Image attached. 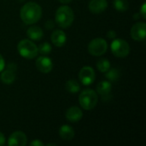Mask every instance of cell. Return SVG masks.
<instances>
[{"instance_id":"7402d4cb","label":"cell","mask_w":146,"mask_h":146,"mask_svg":"<svg viewBox=\"0 0 146 146\" xmlns=\"http://www.w3.org/2000/svg\"><path fill=\"white\" fill-rule=\"evenodd\" d=\"M51 50H52V47H51V45L48 42L42 43L38 47V51L40 54H42V55H47V54L50 53L51 52Z\"/></svg>"},{"instance_id":"603a6c76","label":"cell","mask_w":146,"mask_h":146,"mask_svg":"<svg viewBox=\"0 0 146 146\" xmlns=\"http://www.w3.org/2000/svg\"><path fill=\"white\" fill-rule=\"evenodd\" d=\"M30 145L32 146H44V143L43 142H41L40 140H38V139H35V140H33V141H32L31 143H30Z\"/></svg>"},{"instance_id":"83f0119b","label":"cell","mask_w":146,"mask_h":146,"mask_svg":"<svg viewBox=\"0 0 146 146\" xmlns=\"http://www.w3.org/2000/svg\"><path fill=\"white\" fill-rule=\"evenodd\" d=\"M5 137H4V135L0 132V146L3 145L4 144H5Z\"/></svg>"},{"instance_id":"30bf717a","label":"cell","mask_w":146,"mask_h":146,"mask_svg":"<svg viewBox=\"0 0 146 146\" xmlns=\"http://www.w3.org/2000/svg\"><path fill=\"white\" fill-rule=\"evenodd\" d=\"M16 66L14 63H10L8 66V68L5 70H3L0 75L1 81L5 85H10L12 84L15 80V71Z\"/></svg>"},{"instance_id":"9c48e42d","label":"cell","mask_w":146,"mask_h":146,"mask_svg":"<svg viewBox=\"0 0 146 146\" xmlns=\"http://www.w3.org/2000/svg\"><path fill=\"white\" fill-rule=\"evenodd\" d=\"M111 90H112L111 82L109 80H104V81H101L97 86L96 92L102 97L103 101H109L112 98V95L110 93Z\"/></svg>"},{"instance_id":"2e32d148","label":"cell","mask_w":146,"mask_h":146,"mask_svg":"<svg viewBox=\"0 0 146 146\" xmlns=\"http://www.w3.org/2000/svg\"><path fill=\"white\" fill-rule=\"evenodd\" d=\"M59 135L63 140L70 141L74 137V130L69 125H62L59 129Z\"/></svg>"},{"instance_id":"484cf974","label":"cell","mask_w":146,"mask_h":146,"mask_svg":"<svg viewBox=\"0 0 146 146\" xmlns=\"http://www.w3.org/2000/svg\"><path fill=\"white\" fill-rule=\"evenodd\" d=\"M5 67V62H4V59L3 58V56L0 55V72H2L3 70Z\"/></svg>"},{"instance_id":"5b68a950","label":"cell","mask_w":146,"mask_h":146,"mask_svg":"<svg viewBox=\"0 0 146 146\" xmlns=\"http://www.w3.org/2000/svg\"><path fill=\"white\" fill-rule=\"evenodd\" d=\"M108 50V44L105 39L97 38L92 39L88 44V51L94 56H103Z\"/></svg>"},{"instance_id":"f546056e","label":"cell","mask_w":146,"mask_h":146,"mask_svg":"<svg viewBox=\"0 0 146 146\" xmlns=\"http://www.w3.org/2000/svg\"><path fill=\"white\" fill-rule=\"evenodd\" d=\"M50 145H55V144H48V145H47V146H50Z\"/></svg>"},{"instance_id":"9a60e30c","label":"cell","mask_w":146,"mask_h":146,"mask_svg":"<svg viewBox=\"0 0 146 146\" xmlns=\"http://www.w3.org/2000/svg\"><path fill=\"white\" fill-rule=\"evenodd\" d=\"M50 38H51L52 44L57 47L63 46L66 43V40H67L66 33L62 30H59V29L53 31V33H51Z\"/></svg>"},{"instance_id":"4316f807","label":"cell","mask_w":146,"mask_h":146,"mask_svg":"<svg viewBox=\"0 0 146 146\" xmlns=\"http://www.w3.org/2000/svg\"><path fill=\"white\" fill-rule=\"evenodd\" d=\"M45 27L47 29H50V28H53L54 27V22L52 21H48L46 23H45Z\"/></svg>"},{"instance_id":"cb8c5ba5","label":"cell","mask_w":146,"mask_h":146,"mask_svg":"<svg viewBox=\"0 0 146 146\" xmlns=\"http://www.w3.org/2000/svg\"><path fill=\"white\" fill-rule=\"evenodd\" d=\"M107 37L110 39L112 38H115L116 37V33L114 31V30H110L108 33H107Z\"/></svg>"},{"instance_id":"52a82bcc","label":"cell","mask_w":146,"mask_h":146,"mask_svg":"<svg viewBox=\"0 0 146 146\" xmlns=\"http://www.w3.org/2000/svg\"><path fill=\"white\" fill-rule=\"evenodd\" d=\"M96 74L92 67L86 66L83 67L79 73V79L80 82L85 86H89L92 84L95 80Z\"/></svg>"},{"instance_id":"ac0fdd59","label":"cell","mask_w":146,"mask_h":146,"mask_svg":"<svg viewBox=\"0 0 146 146\" xmlns=\"http://www.w3.org/2000/svg\"><path fill=\"white\" fill-rule=\"evenodd\" d=\"M65 88H66L68 92L74 93V94L77 93L80 90V84L75 80H68L66 85H65Z\"/></svg>"},{"instance_id":"d6986e66","label":"cell","mask_w":146,"mask_h":146,"mask_svg":"<svg viewBox=\"0 0 146 146\" xmlns=\"http://www.w3.org/2000/svg\"><path fill=\"white\" fill-rule=\"evenodd\" d=\"M105 77L110 82L117 81L121 78V72L117 68H110L105 72Z\"/></svg>"},{"instance_id":"7a4b0ae2","label":"cell","mask_w":146,"mask_h":146,"mask_svg":"<svg viewBox=\"0 0 146 146\" xmlns=\"http://www.w3.org/2000/svg\"><path fill=\"white\" fill-rule=\"evenodd\" d=\"M74 20V14L70 7L63 5L56 9L55 15V21L60 27L67 28L70 27L73 24Z\"/></svg>"},{"instance_id":"d4e9b609","label":"cell","mask_w":146,"mask_h":146,"mask_svg":"<svg viewBox=\"0 0 146 146\" xmlns=\"http://www.w3.org/2000/svg\"><path fill=\"white\" fill-rule=\"evenodd\" d=\"M140 14H141L142 17H143L144 19H145L146 18V4L145 3H144V4L142 5V7H141V10H140Z\"/></svg>"},{"instance_id":"3957f363","label":"cell","mask_w":146,"mask_h":146,"mask_svg":"<svg viewBox=\"0 0 146 146\" xmlns=\"http://www.w3.org/2000/svg\"><path fill=\"white\" fill-rule=\"evenodd\" d=\"M79 102L80 106L86 110H91L94 109L98 102V93L92 90L86 89L84 90L79 97Z\"/></svg>"},{"instance_id":"277c9868","label":"cell","mask_w":146,"mask_h":146,"mask_svg":"<svg viewBox=\"0 0 146 146\" xmlns=\"http://www.w3.org/2000/svg\"><path fill=\"white\" fill-rule=\"evenodd\" d=\"M17 50L19 54L27 59H33L36 57L38 53L37 45L30 39L21 40L17 45Z\"/></svg>"},{"instance_id":"ffe728a7","label":"cell","mask_w":146,"mask_h":146,"mask_svg":"<svg viewBox=\"0 0 146 146\" xmlns=\"http://www.w3.org/2000/svg\"><path fill=\"white\" fill-rule=\"evenodd\" d=\"M114 7L117 11L125 12L129 8V3L127 0H114Z\"/></svg>"},{"instance_id":"44dd1931","label":"cell","mask_w":146,"mask_h":146,"mask_svg":"<svg viewBox=\"0 0 146 146\" xmlns=\"http://www.w3.org/2000/svg\"><path fill=\"white\" fill-rule=\"evenodd\" d=\"M97 68L100 72L105 73L110 68V62L106 58H100L97 62Z\"/></svg>"},{"instance_id":"4fadbf2b","label":"cell","mask_w":146,"mask_h":146,"mask_svg":"<svg viewBox=\"0 0 146 146\" xmlns=\"http://www.w3.org/2000/svg\"><path fill=\"white\" fill-rule=\"evenodd\" d=\"M65 116H66V119L68 121L77 122V121H80L82 119L83 112L79 107L73 106V107H70L69 109H68V110L65 113Z\"/></svg>"},{"instance_id":"8fae6325","label":"cell","mask_w":146,"mask_h":146,"mask_svg":"<svg viewBox=\"0 0 146 146\" xmlns=\"http://www.w3.org/2000/svg\"><path fill=\"white\" fill-rule=\"evenodd\" d=\"M27 143V136L21 131L14 132L8 139V145L9 146H25Z\"/></svg>"},{"instance_id":"ba28073f","label":"cell","mask_w":146,"mask_h":146,"mask_svg":"<svg viewBox=\"0 0 146 146\" xmlns=\"http://www.w3.org/2000/svg\"><path fill=\"white\" fill-rule=\"evenodd\" d=\"M131 37L136 41H143L145 39L146 24L145 22H138L134 24L131 28Z\"/></svg>"},{"instance_id":"f1b7e54d","label":"cell","mask_w":146,"mask_h":146,"mask_svg":"<svg viewBox=\"0 0 146 146\" xmlns=\"http://www.w3.org/2000/svg\"><path fill=\"white\" fill-rule=\"evenodd\" d=\"M58 1H59L60 3H64V4H65V3H69L72 0H58Z\"/></svg>"},{"instance_id":"5bb4252c","label":"cell","mask_w":146,"mask_h":146,"mask_svg":"<svg viewBox=\"0 0 146 146\" xmlns=\"http://www.w3.org/2000/svg\"><path fill=\"white\" fill-rule=\"evenodd\" d=\"M89 9L94 14H100L108 8L107 0H91L89 3Z\"/></svg>"},{"instance_id":"8992f818","label":"cell","mask_w":146,"mask_h":146,"mask_svg":"<svg viewBox=\"0 0 146 146\" xmlns=\"http://www.w3.org/2000/svg\"><path fill=\"white\" fill-rule=\"evenodd\" d=\"M110 48L113 55L116 57L123 58L127 56L128 54L130 53V46L128 43L121 38L115 39L112 42Z\"/></svg>"},{"instance_id":"7c38bea8","label":"cell","mask_w":146,"mask_h":146,"mask_svg":"<svg viewBox=\"0 0 146 146\" xmlns=\"http://www.w3.org/2000/svg\"><path fill=\"white\" fill-rule=\"evenodd\" d=\"M36 68L38 71L44 74L50 73L52 70L53 63L51 59L47 56H39L36 60Z\"/></svg>"},{"instance_id":"6da1fadb","label":"cell","mask_w":146,"mask_h":146,"mask_svg":"<svg viewBox=\"0 0 146 146\" xmlns=\"http://www.w3.org/2000/svg\"><path fill=\"white\" fill-rule=\"evenodd\" d=\"M20 15L24 23L32 25L36 23L41 18L42 9L37 3L28 2L21 7Z\"/></svg>"},{"instance_id":"e0dca14e","label":"cell","mask_w":146,"mask_h":146,"mask_svg":"<svg viewBox=\"0 0 146 146\" xmlns=\"http://www.w3.org/2000/svg\"><path fill=\"white\" fill-rule=\"evenodd\" d=\"M27 37L32 40H40L44 35L43 30L38 26H32L27 31Z\"/></svg>"}]
</instances>
